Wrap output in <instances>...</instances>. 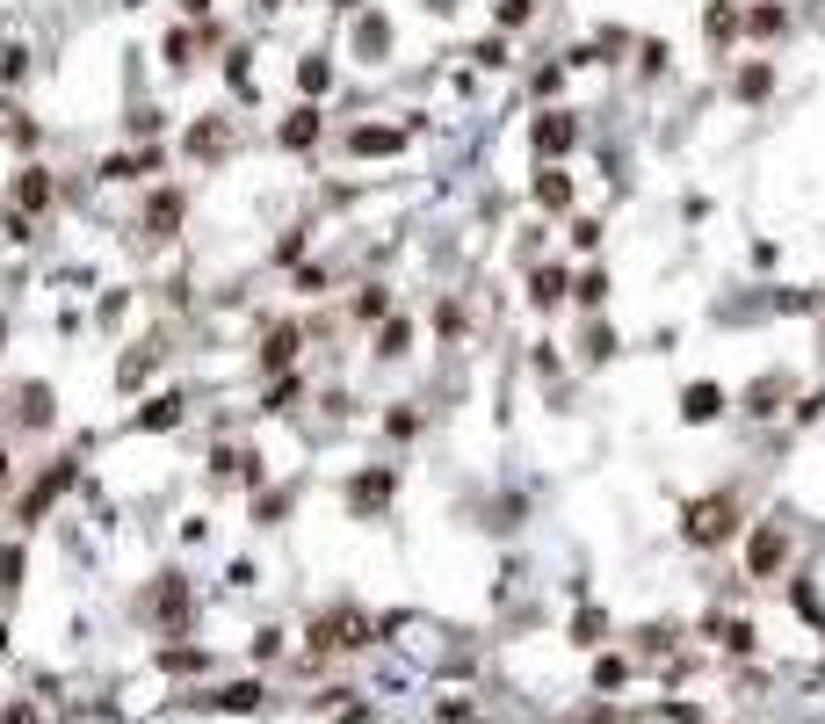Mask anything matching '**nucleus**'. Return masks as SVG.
Listing matches in <instances>:
<instances>
[{
  "label": "nucleus",
  "mask_w": 825,
  "mask_h": 724,
  "mask_svg": "<svg viewBox=\"0 0 825 724\" xmlns=\"http://www.w3.org/2000/svg\"><path fill=\"white\" fill-rule=\"evenodd\" d=\"M717 638H724L731 652H753V623H717Z\"/></svg>",
  "instance_id": "nucleus-31"
},
{
  "label": "nucleus",
  "mask_w": 825,
  "mask_h": 724,
  "mask_svg": "<svg viewBox=\"0 0 825 724\" xmlns=\"http://www.w3.org/2000/svg\"><path fill=\"white\" fill-rule=\"evenodd\" d=\"M768 87H775V66H760V58L731 73V95H739V102H768Z\"/></svg>",
  "instance_id": "nucleus-13"
},
{
  "label": "nucleus",
  "mask_w": 825,
  "mask_h": 724,
  "mask_svg": "<svg viewBox=\"0 0 825 724\" xmlns=\"http://www.w3.org/2000/svg\"><path fill=\"white\" fill-rule=\"evenodd\" d=\"M297 87H304V95H326V87H333V66H326V58H297Z\"/></svg>",
  "instance_id": "nucleus-24"
},
{
  "label": "nucleus",
  "mask_w": 825,
  "mask_h": 724,
  "mask_svg": "<svg viewBox=\"0 0 825 724\" xmlns=\"http://www.w3.org/2000/svg\"><path fill=\"white\" fill-rule=\"evenodd\" d=\"M406 145V131H384V124H362V131H348V153H362V160H377V153H399Z\"/></svg>",
  "instance_id": "nucleus-11"
},
{
  "label": "nucleus",
  "mask_w": 825,
  "mask_h": 724,
  "mask_svg": "<svg viewBox=\"0 0 825 724\" xmlns=\"http://www.w3.org/2000/svg\"><path fill=\"white\" fill-rule=\"evenodd\" d=\"M312 138H319V109H290V116H283V145H297V153H304Z\"/></svg>",
  "instance_id": "nucleus-20"
},
{
  "label": "nucleus",
  "mask_w": 825,
  "mask_h": 724,
  "mask_svg": "<svg viewBox=\"0 0 825 724\" xmlns=\"http://www.w3.org/2000/svg\"><path fill=\"white\" fill-rule=\"evenodd\" d=\"M15 580H22V551L8 543V551H0V587H15Z\"/></svg>",
  "instance_id": "nucleus-36"
},
{
  "label": "nucleus",
  "mask_w": 825,
  "mask_h": 724,
  "mask_svg": "<svg viewBox=\"0 0 825 724\" xmlns=\"http://www.w3.org/2000/svg\"><path fill=\"white\" fill-rule=\"evenodd\" d=\"M15 203H22V210H44V203H51V174H44V167H29V174L15 181Z\"/></svg>",
  "instance_id": "nucleus-21"
},
{
  "label": "nucleus",
  "mask_w": 825,
  "mask_h": 724,
  "mask_svg": "<svg viewBox=\"0 0 825 724\" xmlns=\"http://www.w3.org/2000/svg\"><path fill=\"white\" fill-rule=\"evenodd\" d=\"M355 312H362V319H391V290H362Z\"/></svg>",
  "instance_id": "nucleus-27"
},
{
  "label": "nucleus",
  "mask_w": 825,
  "mask_h": 724,
  "mask_svg": "<svg viewBox=\"0 0 825 724\" xmlns=\"http://www.w3.org/2000/svg\"><path fill=\"white\" fill-rule=\"evenodd\" d=\"M427 8H435V15H449V8H456V0H427Z\"/></svg>",
  "instance_id": "nucleus-39"
},
{
  "label": "nucleus",
  "mask_w": 825,
  "mask_h": 724,
  "mask_svg": "<svg viewBox=\"0 0 825 724\" xmlns=\"http://www.w3.org/2000/svg\"><path fill=\"white\" fill-rule=\"evenodd\" d=\"M160 667H174V674H189V667H203V652H189V645H174V652L160 659Z\"/></svg>",
  "instance_id": "nucleus-35"
},
{
  "label": "nucleus",
  "mask_w": 825,
  "mask_h": 724,
  "mask_svg": "<svg viewBox=\"0 0 825 724\" xmlns=\"http://www.w3.org/2000/svg\"><path fill=\"white\" fill-rule=\"evenodd\" d=\"M189 153H196V160H225V153H232V131H225V124H196V131H189Z\"/></svg>",
  "instance_id": "nucleus-18"
},
{
  "label": "nucleus",
  "mask_w": 825,
  "mask_h": 724,
  "mask_svg": "<svg viewBox=\"0 0 825 724\" xmlns=\"http://www.w3.org/2000/svg\"><path fill=\"white\" fill-rule=\"evenodd\" d=\"M493 15H500V29H522V22L536 15V0H500V8H493Z\"/></svg>",
  "instance_id": "nucleus-29"
},
{
  "label": "nucleus",
  "mask_w": 825,
  "mask_h": 724,
  "mask_svg": "<svg viewBox=\"0 0 825 724\" xmlns=\"http://www.w3.org/2000/svg\"><path fill=\"white\" fill-rule=\"evenodd\" d=\"M739 29H746V15L731 8V0H710V8H702V37H710V51H724Z\"/></svg>",
  "instance_id": "nucleus-8"
},
{
  "label": "nucleus",
  "mask_w": 825,
  "mask_h": 724,
  "mask_svg": "<svg viewBox=\"0 0 825 724\" xmlns=\"http://www.w3.org/2000/svg\"><path fill=\"white\" fill-rule=\"evenodd\" d=\"M731 529H739V500H731V493L695 500V507H688V522H681V536L695 543V551H717V543H731Z\"/></svg>",
  "instance_id": "nucleus-1"
},
{
  "label": "nucleus",
  "mask_w": 825,
  "mask_h": 724,
  "mask_svg": "<svg viewBox=\"0 0 825 724\" xmlns=\"http://www.w3.org/2000/svg\"><path fill=\"white\" fill-rule=\"evenodd\" d=\"M138 174H160V145H152V153H116V160H102V181H138Z\"/></svg>",
  "instance_id": "nucleus-12"
},
{
  "label": "nucleus",
  "mask_w": 825,
  "mask_h": 724,
  "mask_svg": "<svg viewBox=\"0 0 825 724\" xmlns=\"http://www.w3.org/2000/svg\"><path fill=\"white\" fill-rule=\"evenodd\" d=\"M355 51H362V58H384V51H391V22H384V15H362V22H355Z\"/></svg>",
  "instance_id": "nucleus-17"
},
{
  "label": "nucleus",
  "mask_w": 825,
  "mask_h": 724,
  "mask_svg": "<svg viewBox=\"0 0 825 724\" xmlns=\"http://www.w3.org/2000/svg\"><path fill=\"white\" fill-rule=\"evenodd\" d=\"M572 138H579V124H572L565 109H550V116H536V153H543V160H550V153H565Z\"/></svg>",
  "instance_id": "nucleus-9"
},
{
  "label": "nucleus",
  "mask_w": 825,
  "mask_h": 724,
  "mask_svg": "<svg viewBox=\"0 0 825 724\" xmlns=\"http://www.w3.org/2000/svg\"><path fill=\"white\" fill-rule=\"evenodd\" d=\"M160 355H167L160 341H145V348H131V355H124V370H116V384H124V391H138V384H145V370H160Z\"/></svg>",
  "instance_id": "nucleus-15"
},
{
  "label": "nucleus",
  "mask_w": 825,
  "mask_h": 724,
  "mask_svg": "<svg viewBox=\"0 0 825 724\" xmlns=\"http://www.w3.org/2000/svg\"><path fill=\"white\" fill-rule=\"evenodd\" d=\"M406 341H413V334H406V319H399V312L377 319V355H406Z\"/></svg>",
  "instance_id": "nucleus-25"
},
{
  "label": "nucleus",
  "mask_w": 825,
  "mask_h": 724,
  "mask_svg": "<svg viewBox=\"0 0 825 724\" xmlns=\"http://www.w3.org/2000/svg\"><path fill=\"white\" fill-rule=\"evenodd\" d=\"M601 297H608V276H601V268H587V276H579V305H601Z\"/></svg>",
  "instance_id": "nucleus-30"
},
{
  "label": "nucleus",
  "mask_w": 825,
  "mask_h": 724,
  "mask_svg": "<svg viewBox=\"0 0 825 724\" xmlns=\"http://www.w3.org/2000/svg\"><path fill=\"white\" fill-rule=\"evenodd\" d=\"M0 486H8V449H0Z\"/></svg>",
  "instance_id": "nucleus-40"
},
{
  "label": "nucleus",
  "mask_w": 825,
  "mask_h": 724,
  "mask_svg": "<svg viewBox=\"0 0 825 724\" xmlns=\"http://www.w3.org/2000/svg\"><path fill=\"white\" fill-rule=\"evenodd\" d=\"M181 218H189V196H181V189H152V203H145V232H152V239H174Z\"/></svg>",
  "instance_id": "nucleus-7"
},
{
  "label": "nucleus",
  "mask_w": 825,
  "mask_h": 724,
  "mask_svg": "<svg viewBox=\"0 0 825 724\" xmlns=\"http://www.w3.org/2000/svg\"><path fill=\"white\" fill-rule=\"evenodd\" d=\"M290 362H297V326H275L261 341V370H290Z\"/></svg>",
  "instance_id": "nucleus-16"
},
{
  "label": "nucleus",
  "mask_w": 825,
  "mask_h": 724,
  "mask_svg": "<svg viewBox=\"0 0 825 724\" xmlns=\"http://www.w3.org/2000/svg\"><path fill=\"white\" fill-rule=\"evenodd\" d=\"M435 326L442 334H464V305H435Z\"/></svg>",
  "instance_id": "nucleus-37"
},
{
  "label": "nucleus",
  "mask_w": 825,
  "mask_h": 724,
  "mask_svg": "<svg viewBox=\"0 0 825 724\" xmlns=\"http://www.w3.org/2000/svg\"><path fill=\"white\" fill-rule=\"evenodd\" d=\"M724 413V391L717 384H688L681 391V420H688V428H702V420H717Z\"/></svg>",
  "instance_id": "nucleus-10"
},
{
  "label": "nucleus",
  "mask_w": 825,
  "mask_h": 724,
  "mask_svg": "<svg viewBox=\"0 0 825 724\" xmlns=\"http://www.w3.org/2000/svg\"><path fill=\"white\" fill-rule=\"evenodd\" d=\"M362 645H370V623L355 609H333V616L312 623V652H362Z\"/></svg>",
  "instance_id": "nucleus-4"
},
{
  "label": "nucleus",
  "mask_w": 825,
  "mask_h": 724,
  "mask_svg": "<svg viewBox=\"0 0 825 724\" xmlns=\"http://www.w3.org/2000/svg\"><path fill=\"white\" fill-rule=\"evenodd\" d=\"M152 616H160L167 630L189 623V580H181V572H160V580H152Z\"/></svg>",
  "instance_id": "nucleus-6"
},
{
  "label": "nucleus",
  "mask_w": 825,
  "mask_h": 724,
  "mask_svg": "<svg viewBox=\"0 0 825 724\" xmlns=\"http://www.w3.org/2000/svg\"><path fill=\"white\" fill-rule=\"evenodd\" d=\"M565 290H572V276H565V268H536V290H529V297H536V305L550 312V305H558Z\"/></svg>",
  "instance_id": "nucleus-23"
},
{
  "label": "nucleus",
  "mask_w": 825,
  "mask_h": 724,
  "mask_svg": "<svg viewBox=\"0 0 825 724\" xmlns=\"http://www.w3.org/2000/svg\"><path fill=\"white\" fill-rule=\"evenodd\" d=\"M775 399H782V377H760V384L746 391V413H775Z\"/></svg>",
  "instance_id": "nucleus-26"
},
{
  "label": "nucleus",
  "mask_w": 825,
  "mask_h": 724,
  "mask_svg": "<svg viewBox=\"0 0 825 724\" xmlns=\"http://www.w3.org/2000/svg\"><path fill=\"white\" fill-rule=\"evenodd\" d=\"M51 420H58L51 384H22V428H51Z\"/></svg>",
  "instance_id": "nucleus-14"
},
{
  "label": "nucleus",
  "mask_w": 825,
  "mask_h": 724,
  "mask_svg": "<svg viewBox=\"0 0 825 724\" xmlns=\"http://www.w3.org/2000/svg\"><path fill=\"white\" fill-rule=\"evenodd\" d=\"M66 486H73V457H58V464H51V471L37 478V486H29V493H22V507H15V522L29 529V522H37V515H44V507H51L58 493H66Z\"/></svg>",
  "instance_id": "nucleus-5"
},
{
  "label": "nucleus",
  "mask_w": 825,
  "mask_h": 724,
  "mask_svg": "<svg viewBox=\"0 0 825 724\" xmlns=\"http://www.w3.org/2000/svg\"><path fill=\"white\" fill-rule=\"evenodd\" d=\"M391 493H399V471H391V464L355 471V478H348V515H355V522H377L384 507H391Z\"/></svg>",
  "instance_id": "nucleus-2"
},
{
  "label": "nucleus",
  "mask_w": 825,
  "mask_h": 724,
  "mask_svg": "<svg viewBox=\"0 0 825 724\" xmlns=\"http://www.w3.org/2000/svg\"><path fill=\"white\" fill-rule=\"evenodd\" d=\"M471 58H478V66H507V37H485Z\"/></svg>",
  "instance_id": "nucleus-33"
},
{
  "label": "nucleus",
  "mask_w": 825,
  "mask_h": 724,
  "mask_svg": "<svg viewBox=\"0 0 825 724\" xmlns=\"http://www.w3.org/2000/svg\"><path fill=\"white\" fill-rule=\"evenodd\" d=\"M536 203H543V210H565V203H572V181H565L558 167H543V174H536Z\"/></svg>",
  "instance_id": "nucleus-22"
},
{
  "label": "nucleus",
  "mask_w": 825,
  "mask_h": 724,
  "mask_svg": "<svg viewBox=\"0 0 825 724\" xmlns=\"http://www.w3.org/2000/svg\"><path fill=\"white\" fill-rule=\"evenodd\" d=\"M181 8H189V15H203V8H210V0H181Z\"/></svg>",
  "instance_id": "nucleus-38"
},
{
  "label": "nucleus",
  "mask_w": 825,
  "mask_h": 724,
  "mask_svg": "<svg viewBox=\"0 0 825 724\" xmlns=\"http://www.w3.org/2000/svg\"><path fill=\"white\" fill-rule=\"evenodd\" d=\"M174 420H181V399H174V391H167V399H145V406H138V428H145V435H167Z\"/></svg>",
  "instance_id": "nucleus-19"
},
{
  "label": "nucleus",
  "mask_w": 825,
  "mask_h": 724,
  "mask_svg": "<svg viewBox=\"0 0 825 724\" xmlns=\"http://www.w3.org/2000/svg\"><path fill=\"white\" fill-rule=\"evenodd\" d=\"M0 652H8V630H0Z\"/></svg>",
  "instance_id": "nucleus-41"
},
{
  "label": "nucleus",
  "mask_w": 825,
  "mask_h": 724,
  "mask_svg": "<svg viewBox=\"0 0 825 724\" xmlns=\"http://www.w3.org/2000/svg\"><path fill=\"white\" fill-rule=\"evenodd\" d=\"M254 703H261L254 681H239V688H225V696H218V710H254Z\"/></svg>",
  "instance_id": "nucleus-28"
},
{
  "label": "nucleus",
  "mask_w": 825,
  "mask_h": 724,
  "mask_svg": "<svg viewBox=\"0 0 825 724\" xmlns=\"http://www.w3.org/2000/svg\"><path fill=\"white\" fill-rule=\"evenodd\" d=\"M753 37H782V8H753Z\"/></svg>",
  "instance_id": "nucleus-32"
},
{
  "label": "nucleus",
  "mask_w": 825,
  "mask_h": 724,
  "mask_svg": "<svg viewBox=\"0 0 825 724\" xmlns=\"http://www.w3.org/2000/svg\"><path fill=\"white\" fill-rule=\"evenodd\" d=\"M782 565H789V515L760 522V529L746 536V572H753V580H775Z\"/></svg>",
  "instance_id": "nucleus-3"
},
{
  "label": "nucleus",
  "mask_w": 825,
  "mask_h": 724,
  "mask_svg": "<svg viewBox=\"0 0 825 724\" xmlns=\"http://www.w3.org/2000/svg\"><path fill=\"white\" fill-rule=\"evenodd\" d=\"M623 674H630L623 659H601V667H594V688H623Z\"/></svg>",
  "instance_id": "nucleus-34"
}]
</instances>
